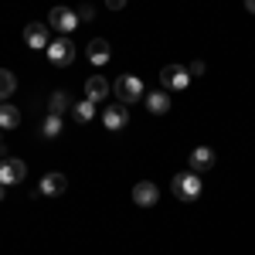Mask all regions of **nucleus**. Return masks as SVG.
Returning a JSON list of instances; mask_svg holds the SVG:
<instances>
[{
	"instance_id": "nucleus-18",
	"label": "nucleus",
	"mask_w": 255,
	"mask_h": 255,
	"mask_svg": "<svg viewBox=\"0 0 255 255\" xmlns=\"http://www.w3.org/2000/svg\"><path fill=\"white\" fill-rule=\"evenodd\" d=\"M14 89H17V75L7 72V68H0V102H7V99L14 96Z\"/></svg>"
},
{
	"instance_id": "nucleus-9",
	"label": "nucleus",
	"mask_w": 255,
	"mask_h": 255,
	"mask_svg": "<svg viewBox=\"0 0 255 255\" xmlns=\"http://www.w3.org/2000/svg\"><path fill=\"white\" fill-rule=\"evenodd\" d=\"M215 150L211 146H197V150H191V157H187V163H191V170L194 174H204V170H211L215 167Z\"/></svg>"
},
{
	"instance_id": "nucleus-7",
	"label": "nucleus",
	"mask_w": 255,
	"mask_h": 255,
	"mask_svg": "<svg viewBox=\"0 0 255 255\" xmlns=\"http://www.w3.org/2000/svg\"><path fill=\"white\" fill-rule=\"evenodd\" d=\"M157 201H160V187L153 180H139L136 187H133V204L136 208H153Z\"/></svg>"
},
{
	"instance_id": "nucleus-2",
	"label": "nucleus",
	"mask_w": 255,
	"mask_h": 255,
	"mask_svg": "<svg viewBox=\"0 0 255 255\" xmlns=\"http://www.w3.org/2000/svg\"><path fill=\"white\" fill-rule=\"evenodd\" d=\"M113 92H116V102H123V106H133V102H143V82L136 79V75H119L116 85H113Z\"/></svg>"
},
{
	"instance_id": "nucleus-3",
	"label": "nucleus",
	"mask_w": 255,
	"mask_h": 255,
	"mask_svg": "<svg viewBox=\"0 0 255 255\" xmlns=\"http://www.w3.org/2000/svg\"><path fill=\"white\" fill-rule=\"evenodd\" d=\"M44 51H48V61H51V65L65 68V65H72V61H75V41L68 38V34H61V38L51 41Z\"/></svg>"
},
{
	"instance_id": "nucleus-21",
	"label": "nucleus",
	"mask_w": 255,
	"mask_h": 255,
	"mask_svg": "<svg viewBox=\"0 0 255 255\" xmlns=\"http://www.w3.org/2000/svg\"><path fill=\"white\" fill-rule=\"evenodd\" d=\"M187 72H191V79L204 75V61H191V65H187Z\"/></svg>"
},
{
	"instance_id": "nucleus-23",
	"label": "nucleus",
	"mask_w": 255,
	"mask_h": 255,
	"mask_svg": "<svg viewBox=\"0 0 255 255\" xmlns=\"http://www.w3.org/2000/svg\"><path fill=\"white\" fill-rule=\"evenodd\" d=\"M245 10H249V14H255V0H245Z\"/></svg>"
},
{
	"instance_id": "nucleus-5",
	"label": "nucleus",
	"mask_w": 255,
	"mask_h": 255,
	"mask_svg": "<svg viewBox=\"0 0 255 255\" xmlns=\"http://www.w3.org/2000/svg\"><path fill=\"white\" fill-rule=\"evenodd\" d=\"M48 24H51L55 31H61V34H72V31L79 27L82 20H79V14H75L72 7H51V14H48Z\"/></svg>"
},
{
	"instance_id": "nucleus-10",
	"label": "nucleus",
	"mask_w": 255,
	"mask_h": 255,
	"mask_svg": "<svg viewBox=\"0 0 255 255\" xmlns=\"http://www.w3.org/2000/svg\"><path fill=\"white\" fill-rule=\"evenodd\" d=\"M85 55H89V61H92V65H109L113 48H109V41H106V38H92L89 44H85Z\"/></svg>"
},
{
	"instance_id": "nucleus-11",
	"label": "nucleus",
	"mask_w": 255,
	"mask_h": 255,
	"mask_svg": "<svg viewBox=\"0 0 255 255\" xmlns=\"http://www.w3.org/2000/svg\"><path fill=\"white\" fill-rule=\"evenodd\" d=\"M24 41H27V48H48V24H41V20H31L27 27H24Z\"/></svg>"
},
{
	"instance_id": "nucleus-6",
	"label": "nucleus",
	"mask_w": 255,
	"mask_h": 255,
	"mask_svg": "<svg viewBox=\"0 0 255 255\" xmlns=\"http://www.w3.org/2000/svg\"><path fill=\"white\" fill-rule=\"evenodd\" d=\"M24 177H27V163H24V160L3 157V163H0V184H3V187H14Z\"/></svg>"
},
{
	"instance_id": "nucleus-13",
	"label": "nucleus",
	"mask_w": 255,
	"mask_h": 255,
	"mask_svg": "<svg viewBox=\"0 0 255 255\" xmlns=\"http://www.w3.org/2000/svg\"><path fill=\"white\" fill-rule=\"evenodd\" d=\"M146 109H150L153 116H163V113L170 109V96H167V89H157V92H146Z\"/></svg>"
},
{
	"instance_id": "nucleus-19",
	"label": "nucleus",
	"mask_w": 255,
	"mask_h": 255,
	"mask_svg": "<svg viewBox=\"0 0 255 255\" xmlns=\"http://www.w3.org/2000/svg\"><path fill=\"white\" fill-rule=\"evenodd\" d=\"M61 126H65V123H61V116L48 113V116H44V123H41V136H44V139H55L61 133Z\"/></svg>"
},
{
	"instance_id": "nucleus-16",
	"label": "nucleus",
	"mask_w": 255,
	"mask_h": 255,
	"mask_svg": "<svg viewBox=\"0 0 255 255\" xmlns=\"http://www.w3.org/2000/svg\"><path fill=\"white\" fill-rule=\"evenodd\" d=\"M72 106H75V99L68 96V92H51L48 113H55V116H65V113H72Z\"/></svg>"
},
{
	"instance_id": "nucleus-22",
	"label": "nucleus",
	"mask_w": 255,
	"mask_h": 255,
	"mask_svg": "<svg viewBox=\"0 0 255 255\" xmlns=\"http://www.w3.org/2000/svg\"><path fill=\"white\" fill-rule=\"evenodd\" d=\"M106 7H109V10H123V7H126V0H106Z\"/></svg>"
},
{
	"instance_id": "nucleus-17",
	"label": "nucleus",
	"mask_w": 255,
	"mask_h": 255,
	"mask_svg": "<svg viewBox=\"0 0 255 255\" xmlns=\"http://www.w3.org/2000/svg\"><path fill=\"white\" fill-rule=\"evenodd\" d=\"M72 119H75L79 126L92 123V119H96V102H92V99H85V102H75V106H72Z\"/></svg>"
},
{
	"instance_id": "nucleus-8",
	"label": "nucleus",
	"mask_w": 255,
	"mask_h": 255,
	"mask_svg": "<svg viewBox=\"0 0 255 255\" xmlns=\"http://www.w3.org/2000/svg\"><path fill=\"white\" fill-rule=\"evenodd\" d=\"M102 123H106V129L119 133V129L129 123V106H123V102H113V106L102 113Z\"/></svg>"
},
{
	"instance_id": "nucleus-14",
	"label": "nucleus",
	"mask_w": 255,
	"mask_h": 255,
	"mask_svg": "<svg viewBox=\"0 0 255 255\" xmlns=\"http://www.w3.org/2000/svg\"><path fill=\"white\" fill-rule=\"evenodd\" d=\"M106 96H109V82L102 79V75H92V79L85 82V99H92V102H102Z\"/></svg>"
},
{
	"instance_id": "nucleus-20",
	"label": "nucleus",
	"mask_w": 255,
	"mask_h": 255,
	"mask_svg": "<svg viewBox=\"0 0 255 255\" xmlns=\"http://www.w3.org/2000/svg\"><path fill=\"white\" fill-rule=\"evenodd\" d=\"M75 14H79V20H96V10H92L89 3H85V7H79Z\"/></svg>"
},
{
	"instance_id": "nucleus-4",
	"label": "nucleus",
	"mask_w": 255,
	"mask_h": 255,
	"mask_svg": "<svg viewBox=\"0 0 255 255\" xmlns=\"http://www.w3.org/2000/svg\"><path fill=\"white\" fill-rule=\"evenodd\" d=\"M160 85H163L167 92H180V89L191 85V72H187L184 65H163V72H160Z\"/></svg>"
},
{
	"instance_id": "nucleus-12",
	"label": "nucleus",
	"mask_w": 255,
	"mask_h": 255,
	"mask_svg": "<svg viewBox=\"0 0 255 255\" xmlns=\"http://www.w3.org/2000/svg\"><path fill=\"white\" fill-rule=\"evenodd\" d=\"M65 187H68V177L51 170V174L41 177V187H38V191H41V194H48V197H58V194H65Z\"/></svg>"
},
{
	"instance_id": "nucleus-1",
	"label": "nucleus",
	"mask_w": 255,
	"mask_h": 255,
	"mask_svg": "<svg viewBox=\"0 0 255 255\" xmlns=\"http://www.w3.org/2000/svg\"><path fill=\"white\" fill-rule=\"evenodd\" d=\"M201 174H194V170H180V174H174V180H170V191H174L177 201H184V204H191V201H197L201 197Z\"/></svg>"
},
{
	"instance_id": "nucleus-24",
	"label": "nucleus",
	"mask_w": 255,
	"mask_h": 255,
	"mask_svg": "<svg viewBox=\"0 0 255 255\" xmlns=\"http://www.w3.org/2000/svg\"><path fill=\"white\" fill-rule=\"evenodd\" d=\"M3 194H7V187H3V184H0V201H3Z\"/></svg>"
},
{
	"instance_id": "nucleus-15",
	"label": "nucleus",
	"mask_w": 255,
	"mask_h": 255,
	"mask_svg": "<svg viewBox=\"0 0 255 255\" xmlns=\"http://www.w3.org/2000/svg\"><path fill=\"white\" fill-rule=\"evenodd\" d=\"M20 126V109L10 102H0V129H17Z\"/></svg>"
}]
</instances>
